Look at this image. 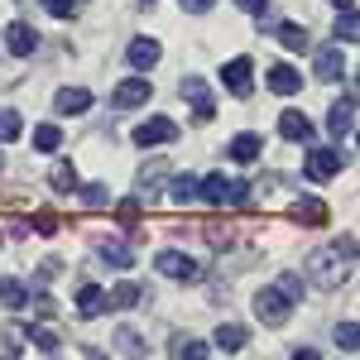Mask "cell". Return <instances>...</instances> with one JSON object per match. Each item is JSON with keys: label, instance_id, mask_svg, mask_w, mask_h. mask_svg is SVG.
I'll return each instance as SVG.
<instances>
[{"label": "cell", "instance_id": "cell-1", "mask_svg": "<svg viewBox=\"0 0 360 360\" xmlns=\"http://www.w3.org/2000/svg\"><path fill=\"white\" fill-rule=\"evenodd\" d=\"M351 259H356V240H351V236L336 240V245H317L303 259V278H307V283H317V288H336L341 274L351 269Z\"/></svg>", "mask_w": 360, "mask_h": 360}, {"label": "cell", "instance_id": "cell-2", "mask_svg": "<svg viewBox=\"0 0 360 360\" xmlns=\"http://www.w3.org/2000/svg\"><path fill=\"white\" fill-rule=\"evenodd\" d=\"M288 312H293V303L278 293L274 283H264V288L255 293V317H259L264 327H283V322H288Z\"/></svg>", "mask_w": 360, "mask_h": 360}, {"label": "cell", "instance_id": "cell-3", "mask_svg": "<svg viewBox=\"0 0 360 360\" xmlns=\"http://www.w3.org/2000/svg\"><path fill=\"white\" fill-rule=\"evenodd\" d=\"M130 139H135L139 149H154V144H173V139H178V125H173L168 115H149L144 125H135V130H130Z\"/></svg>", "mask_w": 360, "mask_h": 360}, {"label": "cell", "instance_id": "cell-4", "mask_svg": "<svg viewBox=\"0 0 360 360\" xmlns=\"http://www.w3.org/2000/svg\"><path fill=\"white\" fill-rule=\"evenodd\" d=\"M159 274L178 278V283H193V278H202V264H197L193 255H183V250H159Z\"/></svg>", "mask_w": 360, "mask_h": 360}, {"label": "cell", "instance_id": "cell-5", "mask_svg": "<svg viewBox=\"0 0 360 360\" xmlns=\"http://www.w3.org/2000/svg\"><path fill=\"white\" fill-rule=\"evenodd\" d=\"M154 96V86H149V77H125V82L111 91V106H120V111H135V106H144Z\"/></svg>", "mask_w": 360, "mask_h": 360}, {"label": "cell", "instance_id": "cell-6", "mask_svg": "<svg viewBox=\"0 0 360 360\" xmlns=\"http://www.w3.org/2000/svg\"><path fill=\"white\" fill-rule=\"evenodd\" d=\"M250 77H255V63H250L245 53L231 58V63H221V82L231 96H250Z\"/></svg>", "mask_w": 360, "mask_h": 360}, {"label": "cell", "instance_id": "cell-7", "mask_svg": "<svg viewBox=\"0 0 360 360\" xmlns=\"http://www.w3.org/2000/svg\"><path fill=\"white\" fill-rule=\"evenodd\" d=\"M327 130H332L336 139H351V130H356V91L341 96L332 111H327Z\"/></svg>", "mask_w": 360, "mask_h": 360}, {"label": "cell", "instance_id": "cell-8", "mask_svg": "<svg viewBox=\"0 0 360 360\" xmlns=\"http://www.w3.org/2000/svg\"><path fill=\"white\" fill-rule=\"evenodd\" d=\"M5 49H10L15 58H29L34 49H39V34H34V25H29V20H15V25L5 29Z\"/></svg>", "mask_w": 360, "mask_h": 360}, {"label": "cell", "instance_id": "cell-9", "mask_svg": "<svg viewBox=\"0 0 360 360\" xmlns=\"http://www.w3.org/2000/svg\"><path fill=\"white\" fill-rule=\"evenodd\" d=\"M341 68H346V53H341V44H327V49H317V58H312V72H317L322 82H336V77H341Z\"/></svg>", "mask_w": 360, "mask_h": 360}, {"label": "cell", "instance_id": "cell-10", "mask_svg": "<svg viewBox=\"0 0 360 360\" xmlns=\"http://www.w3.org/2000/svg\"><path fill=\"white\" fill-rule=\"evenodd\" d=\"M278 135L293 139V144H312L317 130H312V120H307L303 111H283V115H278Z\"/></svg>", "mask_w": 360, "mask_h": 360}, {"label": "cell", "instance_id": "cell-11", "mask_svg": "<svg viewBox=\"0 0 360 360\" xmlns=\"http://www.w3.org/2000/svg\"><path fill=\"white\" fill-rule=\"evenodd\" d=\"M53 106H58V115H82V111H91V91L86 86H63L53 96Z\"/></svg>", "mask_w": 360, "mask_h": 360}, {"label": "cell", "instance_id": "cell-12", "mask_svg": "<svg viewBox=\"0 0 360 360\" xmlns=\"http://www.w3.org/2000/svg\"><path fill=\"white\" fill-rule=\"evenodd\" d=\"M336 168H341V154L336 149H312L307 154V178H317V183L336 178Z\"/></svg>", "mask_w": 360, "mask_h": 360}, {"label": "cell", "instance_id": "cell-13", "mask_svg": "<svg viewBox=\"0 0 360 360\" xmlns=\"http://www.w3.org/2000/svg\"><path fill=\"white\" fill-rule=\"evenodd\" d=\"M269 91H274V96H298V91H303V77H298L288 63H274V68H269Z\"/></svg>", "mask_w": 360, "mask_h": 360}, {"label": "cell", "instance_id": "cell-14", "mask_svg": "<svg viewBox=\"0 0 360 360\" xmlns=\"http://www.w3.org/2000/svg\"><path fill=\"white\" fill-rule=\"evenodd\" d=\"M130 68H135V72H149V68H154V63H159V58H164V49H159V44H154V39H135V44H130Z\"/></svg>", "mask_w": 360, "mask_h": 360}, {"label": "cell", "instance_id": "cell-15", "mask_svg": "<svg viewBox=\"0 0 360 360\" xmlns=\"http://www.w3.org/2000/svg\"><path fill=\"white\" fill-rule=\"evenodd\" d=\"M183 101H193L197 120H207V115H212V91H207L202 77H183Z\"/></svg>", "mask_w": 360, "mask_h": 360}, {"label": "cell", "instance_id": "cell-16", "mask_svg": "<svg viewBox=\"0 0 360 360\" xmlns=\"http://www.w3.org/2000/svg\"><path fill=\"white\" fill-rule=\"evenodd\" d=\"M96 255H101L111 269H130V264H135V250L125 245V240H111V236L101 240V250H96Z\"/></svg>", "mask_w": 360, "mask_h": 360}, {"label": "cell", "instance_id": "cell-17", "mask_svg": "<svg viewBox=\"0 0 360 360\" xmlns=\"http://www.w3.org/2000/svg\"><path fill=\"white\" fill-rule=\"evenodd\" d=\"M77 312H82V317L106 312V293H101V283H82V288H77Z\"/></svg>", "mask_w": 360, "mask_h": 360}, {"label": "cell", "instance_id": "cell-18", "mask_svg": "<svg viewBox=\"0 0 360 360\" xmlns=\"http://www.w3.org/2000/svg\"><path fill=\"white\" fill-rule=\"evenodd\" d=\"M293 221L322 226V221H327V202H317V197H298V202H293Z\"/></svg>", "mask_w": 360, "mask_h": 360}, {"label": "cell", "instance_id": "cell-19", "mask_svg": "<svg viewBox=\"0 0 360 360\" xmlns=\"http://www.w3.org/2000/svg\"><path fill=\"white\" fill-rule=\"evenodd\" d=\"M197 197H202V202H212V207H221V202H226V173L202 178V183H197Z\"/></svg>", "mask_w": 360, "mask_h": 360}, {"label": "cell", "instance_id": "cell-20", "mask_svg": "<svg viewBox=\"0 0 360 360\" xmlns=\"http://www.w3.org/2000/svg\"><path fill=\"white\" fill-rule=\"evenodd\" d=\"M212 346H221V351H240V346H245V327L221 322V327H217V336H212Z\"/></svg>", "mask_w": 360, "mask_h": 360}, {"label": "cell", "instance_id": "cell-21", "mask_svg": "<svg viewBox=\"0 0 360 360\" xmlns=\"http://www.w3.org/2000/svg\"><path fill=\"white\" fill-rule=\"evenodd\" d=\"M20 135H25V120H20V111L0 106V144H15Z\"/></svg>", "mask_w": 360, "mask_h": 360}, {"label": "cell", "instance_id": "cell-22", "mask_svg": "<svg viewBox=\"0 0 360 360\" xmlns=\"http://www.w3.org/2000/svg\"><path fill=\"white\" fill-rule=\"evenodd\" d=\"M336 44H356V34H360V25H356V10L351 5H341V15H336Z\"/></svg>", "mask_w": 360, "mask_h": 360}, {"label": "cell", "instance_id": "cell-23", "mask_svg": "<svg viewBox=\"0 0 360 360\" xmlns=\"http://www.w3.org/2000/svg\"><path fill=\"white\" fill-rule=\"evenodd\" d=\"M58 144H63V130L58 125H34V149L39 154H58Z\"/></svg>", "mask_w": 360, "mask_h": 360}, {"label": "cell", "instance_id": "cell-24", "mask_svg": "<svg viewBox=\"0 0 360 360\" xmlns=\"http://www.w3.org/2000/svg\"><path fill=\"white\" fill-rule=\"evenodd\" d=\"M255 154H259V135H236L231 139V159H236V164H250V159H255Z\"/></svg>", "mask_w": 360, "mask_h": 360}, {"label": "cell", "instance_id": "cell-25", "mask_svg": "<svg viewBox=\"0 0 360 360\" xmlns=\"http://www.w3.org/2000/svg\"><path fill=\"white\" fill-rule=\"evenodd\" d=\"M139 293H144L139 283H120L115 293H106V307H111V312H120V307H135V303H139Z\"/></svg>", "mask_w": 360, "mask_h": 360}, {"label": "cell", "instance_id": "cell-26", "mask_svg": "<svg viewBox=\"0 0 360 360\" xmlns=\"http://www.w3.org/2000/svg\"><path fill=\"white\" fill-rule=\"evenodd\" d=\"M336 346H341L346 356H356V351H360V327L351 322V317H346V322L336 327Z\"/></svg>", "mask_w": 360, "mask_h": 360}, {"label": "cell", "instance_id": "cell-27", "mask_svg": "<svg viewBox=\"0 0 360 360\" xmlns=\"http://www.w3.org/2000/svg\"><path fill=\"white\" fill-rule=\"evenodd\" d=\"M0 298H5L10 307H25L29 303V288L20 283V278H0Z\"/></svg>", "mask_w": 360, "mask_h": 360}, {"label": "cell", "instance_id": "cell-28", "mask_svg": "<svg viewBox=\"0 0 360 360\" xmlns=\"http://www.w3.org/2000/svg\"><path fill=\"white\" fill-rule=\"evenodd\" d=\"M168 193H173V202H193L197 197V178L193 173H178V178L168 183Z\"/></svg>", "mask_w": 360, "mask_h": 360}, {"label": "cell", "instance_id": "cell-29", "mask_svg": "<svg viewBox=\"0 0 360 360\" xmlns=\"http://www.w3.org/2000/svg\"><path fill=\"white\" fill-rule=\"evenodd\" d=\"M49 183H53L58 193H72V188H77V168H72V164H58L53 173H49Z\"/></svg>", "mask_w": 360, "mask_h": 360}, {"label": "cell", "instance_id": "cell-30", "mask_svg": "<svg viewBox=\"0 0 360 360\" xmlns=\"http://www.w3.org/2000/svg\"><path fill=\"white\" fill-rule=\"evenodd\" d=\"M288 49H307V25H274Z\"/></svg>", "mask_w": 360, "mask_h": 360}, {"label": "cell", "instance_id": "cell-31", "mask_svg": "<svg viewBox=\"0 0 360 360\" xmlns=\"http://www.w3.org/2000/svg\"><path fill=\"white\" fill-rule=\"evenodd\" d=\"M274 288L283 293V298H288V303H303V278H298V274H283Z\"/></svg>", "mask_w": 360, "mask_h": 360}, {"label": "cell", "instance_id": "cell-32", "mask_svg": "<svg viewBox=\"0 0 360 360\" xmlns=\"http://www.w3.org/2000/svg\"><path fill=\"white\" fill-rule=\"evenodd\" d=\"M173 351H178V356H193V360H202L207 351H212V346H207V341H173Z\"/></svg>", "mask_w": 360, "mask_h": 360}, {"label": "cell", "instance_id": "cell-33", "mask_svg": "<svg viewBox=\"0 0 360 360\" xmlns=\"http://www.w3.org/2000/svg\"><path fill=\"white\" fill-rule=\"evenodd\" d=\"M82 202H86V207H106V188H101V183L82 188Z\"/></svg>", "mask_w": 360, "mask_h": 360}, {"label": "cell", "instance_id": "cell-34", "mask_svg": "<svg viewBox=\"0 0 360 360\" xmlns=\"http://www.w3.org/2000/svg\"><path fill=\"white\" fill-rule=\"evenodd\" d=\"M44 10L58 15V20H72V0H44Z\"/></svg>", "mask_w": 360, "mask_h": 360}, {"label": "cell", "instance_id": "cell-35", "mask_svg": "<svg viewBox=\"0 0 360 360\" xmlns=\"http://www.w3.org/2000/svg\"><path fill=\"white\" fill-rule=\"evenodd\" d=\"M245 197H250V188H245V183H226V202H231V207H240Z\"/></svg>", "mask_w": 360, "mask_h": 360}, {"label": "cell", "instance_id": "cell-36", "mask_svg": "<svg viewBox=\"0 0 360 360\" xmlns=\"http://www.w3.org/2000/svg\"><path fill=\"white\" fill-rule=\"evenodd\" d=\"M29 336H34V346H39V351H58V336L53 332H34V327H29Z\"/></svg>", "mask_w": 360, "mask_h": 360}, {"label": "cell", "instance_id": "cell-37", "mask_svg": "<svg viewBox=\"0 0 360 360\" xmlns=\"http://www.w3.org/2000/svg\"><path fill=\"white\" fill-rule=\"evenodd\" d=\"M178 5H183V10H188V15H207V10H212V5H217V0H178Z\"/></svg>", "mask_w": 360, "mask_h": 360}, {"label": "cell", "instance_id": "cell-38", "mask_svg": "<svg viewBox=\"0 0 360 360\" xmlns=\"http://www.w3.org/2000/svg\"><path fill=\"white\" fill-rule=\"evenodd\" d=\"M240 5H245L255 20H259V15H269V0H240Z\"/></svg>", "mask_w": 360, "mask_h": 360}, {"label": "cell", "instance_id": "cell-39", "mask_svg": "<svg viewBox=\"0 0 360 360\" xmlns=\"http://www.w3.org/2000/svg\"><path fill=\"white\" fill-rule=\"evenodd\" d=\"M332 5H351V0H332Z\"/></svg>", "mask_w": 360, "mask_h": 360}, {"label": "cell", "instance_id": "cell-40", "mask_svg": "<svg viewBox=\"0 0 360 360\" xmlns=\"http://www.w3.org/2000/svg\"><path fill=\"white\" fill-rule=\"evenodd\" d=\"M144 5H154V0H144Z\"/></svg>", "mask_w": 360, "mask_h": 360}]
</instances>
